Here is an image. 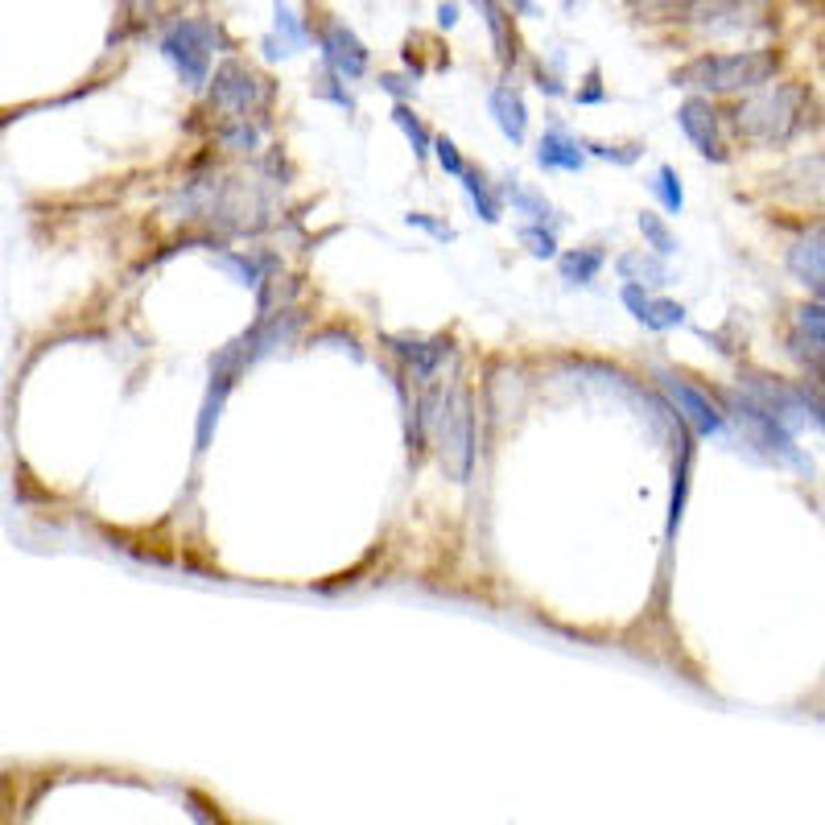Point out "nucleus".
Segmentation results:
<instances>
[{
  "label": "nucleus",
  "instance_id": "obj_2",
  "mask_svg": "<svg viewBox=\"0 0 825 825\" xmlns=\"http://www.w3.org/2000/svg\"><path fill=\"white\" fill-rule=\"evenodd\" d=\"M780 50H731V54H698L673 71V87L698 95H739L755 92L780 75Z\"/></svg>",
  "mask_w": 825,
  "mask_h": 825
},
{
  "label": "nucleus",
  "instance_id": "obj_16",
  "mask_svg": "<svg viewBox=\"0 0 825 825\" xmlns=\"http://www.w3.org/2000/svg\"><path fill=\"white\" fill-rule=\"evenodd\" d=\"M789 273H793L801 285H810V289H817L822 294L825 289V244L822 240H801V244H793L789 248Z\"/></svg>",
  "mask_w": 825,
  "mask_h": 825
},
{
  "label": "nucleus",
  "instance_id": "obj_8",
  "mask_svg": "<svg viewBox=\"0 0 825 825\" xmlns=\"http://www.w3.org/2000/svg\"><path fill=\"white\" fill-rule=\"evenodd\" d=\"M772 194L796 207H825V149L796 157L780 173H772Z\"/></svg>",
  "mask_w": 825,
  "mask_h": 825
},
{
  "label": "nucleus",
  "instance_id": "obj_18",
  "mask_svg": "<svg viewBox=\"0 0 825 825\" xmlns=\"http://www.w3.org/2000/svg\"><path fill=\"white\" fill-rule=\"evenodd\" d=\"M603 265H607V256L599 248H574L558 261L561 281H570V285H591V281L603 273Z\"/></svg>",
  "mask_w": 825,
  "mask_h": 825
},
{
  "label": "nucleus",
  "instance_id": "obj_1",
  "mask_svg": "<svg viewBox=\"0 0 825 825\" xmlns=\"http://www.w3.org/2000/svg\"><path fill=\"white\" fill-rule=\"evenodd\" d=\"M734 128L760 149H784L810 128H817V99L796 78L763 83L734 108Z\"/></svg>",
  "mask_w": 825,
  "mask_h": 825
},
{
  "label": "nucleus",
  "instance_id": "obj_7",
  "mask_svg": "<svg viewBox=\"0 0 825 825\" xmlns=\"http://www.w3.org/2000/svg\"><path fill=\"white\" fill-rule=\"evenodd\" d=\"M727 409L734 413L739 430L751 437V446H760L768 454H784V458H796L793 434H789V421H780L768 405H760L755 396H727Z\"/></svg>",
  "mask_w": 825,
  "mask_h": 825
},
{
  "label": "nucleus",
  "instance_id": "obj_15",
  "mask_svg": "<svg viewBox=\"0 0 825 825\" xmlns=\"http://www.w3.org/2000/svg\"><path fill=\"white\" fill-rule=\"evenodd\" d=\"M537 166L541 170H561V173H578L586 166V145L578 137H570L561 125H553L537 145Z\"/></svg>",
  "mask_w": 825,
  "mask_h": 825
},
{
  "label": "nucleus",
  "instance_id": "obj_37",
  "mask_svg": "<svg viewBox=\"0 0 825 825\" xmlns=\"http://www.w3.org/2000/svg\"><path fill=\"white\" fill-rule=\"evenodd\" d=\"M516 17H541V4L537 0H504Z\"/></svg>",
  "mask_w": 825,
  "mask_h": 825
},
{
  "label": "nucleus",
  "instance_id": "obj_3",
  "mask_svg": "<svg viewBox=\"0 0 825 825\" xmlns=\"http://www.w3.org/2000/svg\"><path fill=\"white\" fill-rule=\"evenodd\" d=\"M434 434V446L442 454V467H451L458 483L475 467V413H470V392L458 384L451 392H425L421 401V434Z\"/></svg>",
  "mask_w": 825,
  "mask_h": 825
},
{
  "label": "nucleus",
  "instance_id": "obj_4",
  "mask_svg": "<svg viewBox=\"0 0 825 825\" xmlns=\"http://www.w3.org/2000/svg\"><path fill=\"white\" fill-rule=\"evenodd\" d=\"M157 50L182 75L190 92H199L211 78V63H215L219 50V25L211 17H178V21H170V30L161 33Z\"/></svg>",
  "mask_w": 825,
  "mask_h": 825
},
{
  "label": "nucleus",
  "instance_id": "obj_35",
  "mask_svg": "<svg viewBox=\"0 0 825 825\" xmlns=\"http://www.w3.org/2000/svg\"><path fill=\"white\" fill-rule=\"evenodd\" d=\"M532 78H537V87L546 95H565V83H561L558 75H549L546 66H532Z\"/></svg>",
  "mask_w": 825,
  "mask_h": 825
},
{
  "label": "nucleus",
  "instance_id": "obj_23",
  "mask_svg": "<svg viewBox=\"0 0 825 825\" xmlns=\"http://www.w3.org/2000/svg\"><path fill=\"white\" fill-rule=\"evenodd\" d=\"M314 95L327 99V104H335V108L356 112V95L347 92V78L339 75V71H330V66L318 71V78H314Z\"/></svg>",
  "mask_w": 825,
  "mask_h": 825
},
{
  "label": "nucleus",
  "instance_id": "obj_12",
  "mask_svg": "<svg viewBox=\"0 0 825 825\" xmlns=\"http://www.w3.org/2000/svg\"><path fill=\"white\" fill-rule=\"evenodd\" d=\"M623 306L632 310V318L636 322H644L648 330H673L686 322V306L681 302H669V297H653L648 294V285H639V281H623Z\"/></svg>",
  "mask_w": 825,
  "mask_h": 825
},
{
  "label": "nucleus",
  "instance_id": "obj_20",
  "mask_svg": "<svg viewBox=\"0 0 825 825\" xmlns=\"http://www.w3.org/2000/svg\"><path fill=\"white\" fill-rule=\"evenodd\" d=\"M396 351L409 359V368L417 380H430L437 372V363L451 356V343L446 339H434V343H396Z\"/></svg>",
  "mask_w": 825,
  "mask_h": 825
},
{
  "label": "nucleus",
  "instance_id": "obj_17",
  "mask_svg": "<svg viewBox=\"0 0 825 825\" xmlns=\"http://www.w3.org/2000/svg\"><path fill=\"white\" fill-rule=\"evenodd\" d=\"M458 182H463V190L470 194V203H475V211H479L483 223H499V215H504V199H499L496 190H491L487 173L475 170V166H467Z\"/></svg>",
  "mask_w": 825,
  "mask_h": 825
},
{
  "label": "nucleus",
  "instance_id": "obj_33",
  "mask_svg": "<svg viewBox=\"0 0 825 825\" xmlns=\"http://www.w3.org/2000/svg\"><path fill=\"white\" fill-rule=\"evenodd\" d=\"M405 223H409V228H421V232H430L434 240H442V244H451V240H454V228H446V223H437V219H430V215H421V211H409Z\"/></svg>",
  "mask_w": 825,
  "mask_h": 825
},
{
  "label": "nucleus",
  "instance_id": "obj_14",
  "mask_svg": "<svg viewBox=\"0 0 825 825\" xmlns=\"http://www.w3.org/2000/svg\"><path fill=\"white\" fill-rule=\"evenodd\" d=\"M487 112L496 116L499 133L512 140V145H525V140H529V108H525V95L516 92L508 78L491 87V95H487Z\"/></svg>",
  "mask_w": 825,
  "mask_h": 825
},
{
  "label": "nucleus",
  "instance_id": "obj_38",
  "mask_svg": "<svg viewBox=\"0 0 825 825\" xmlns=\"http://www.w3.org/2000/svg\"><path fill=\"white\" fill-rule=\"evenodd\" d=\"M813 240H822V244H825V223H817V228H813Z\"/></svg>",
  "mask_w": 825,
  "mask_h": 825
},
{
  "label": "nucleus",
  "instance_id": "obj_25",
  "mask_svg": "<svg viewBox=\"0 0 825 825\" xmlns=\"http://www.w3.org/2000/svg\"><path fill=\"white\" fill-rule=\"evenodd\" d=\"M639 232H644V240H648V248L656 252V256H673L677 252V240H673V232L665 228V219L653 215V211H639Z\"/></svg>",
  "mask_w": 825,
  "mask_h": 825
},
{
  "label": "nucleus",
  "instance_id": "obj_5",
  "mask_svg": "<svg viewBox=\"0 0 825 825\" xmlns=\"http://www.w3.org/2000/svg\"><path fill=\"white\" fill-rule=\"evenodd\" d=\"M207 87H211V108L223 112L228 120L256 116L273 99V83L265 75H256L244 59H223L215 66V75L207 78Z\"/></svg>",
  "mask_w": 825,
  "mask_h": 825
},
{
  "label": "nucleus",
  "instance_id": "obj_9",
  "mask_svg": "<svg viewBox=\"0 0 825 825\" xmlns=\"http://www.w3.org/2000/svg\"><path fill=\"white\" fill-rule=\"evenodd\" d=\"M660 389L669 392V401L677 405V413H681V421H686L689 430L698 437H710V434H722V425H727V417H722V409L706 396L701 389H694L689 380H681L677 372H660Z\"/></svg>",
  "mask_w": 825,
  "mask_h": 825
},
{
  "label": "nucleus",
  "instance_id": "obj_27",
  "mask_svg": "<svg viewBox=\"0 0 825 825\" xmlns=\"http://www.w3.org/2000/svg\"><path fill=\"white\" fill-rule=\"evenodd\" d=\"M582 145H586V154L615 161V166H636L644 157V145H599V140H582Z\"/></svg>",
  "mask_w": 825,
  "mask_h": 825
},
{
  "label": "nucleus",
  "instance_id": "obj_6",
  "mask_svg": "<svg viewBox=\"0 0 825 825\" xmlns=\"http://www.w3.org/2000/svg\"><path fill=\"white\" fill-rule=\"evenodd\" d=\"M310 38L318 42V59H322V66L339 71L347 83H356V78L368 75V66H372V50L363 46V38H359L347 21H339L335 13H318V21H314V13H310Z\"/></svg>",
  "mask_w": 825,
  "mask_h": 825
},
{
  "label": "nucleus",
  "instance_id": "obj_36",
  "mask_svg": "<svg viewBox=\"0 0 825 825\" xmlns=\"http://www.w3.org/2000/svg\"><path fill=\"white\" fill-rule=\"evenodd\" d=\"M437 25H442V30H454V25H458V4H454V0H442V4H437Z\"/></svg>",
  "mask_w": 825,
  "mask_h": 825
},
{
  "label": "nucleus",
  "instance_id": "obj_31",
  "mask_svg": "<svg viewBox=\"0 0 825 825\" xmlns=\"http://www.w3.org/2000/svg\"><path fill=\"white\" fill-rule=\"evenodd\" d=\"M434 157L451 178H463V170H467V161H463V154H458V145L451 137H434Z\"/></svg>",
  "mask_w": 825,
  "mask_h": 825
},
{
  "label": "nucleus",
  "instance_id": "obj_32",
  "mask_svg": "<svg viewBox=\"0 0 825 825\" xmlns=\"http://www.w3.org/2000/svg\"><path fill=\"white\" fill-rule=\"evenodd\" d=\"M578 104H603L607 99V87H603V75H599V66H591L586 71V78H582V87L574 92Z\"/></svg>",
  "mask_w": 825,
  "mask_h": 825
},
{
  "label": "nucleus",
  "instance_id": "obj_19",
  "mask_svg": "<svg viewBox=\"0 0 825 825\" xmlns=\"http://www.w3.org/2000/svg\"><path fill=\"white\" fill-rule=\"evenodd\" d=\"M615 268H620L623 281H639V285H665L669 281L665 261L660 256H644V252H623Z\"/></svg>",
  "mask_w": 825,
  "mask_h": 825
},
{
  "label": "nucleus",
  "instance_id": "obj_21",
  "mask_svg": "<svg viewBox=\"0 0 825 825\" xmlns=\"http://www.w3.org/2000/svg\"><path fill=\"white\" fill-rule=\"evenodd\" d=\"M392 125H396L401 133H405V140L413 145V154H417V157H430V154H434V133H430V128L421 125L417 116H413V108H409V104H396V108H392Z\"/></svg>",
  "mask_w": 825,
  "mask_h": 825
},
{
  "label": "nucleus",
  "instance_id": "obj_22",
  "mask_svg": "<svg viewBox=\"0 0 825 825\" xmlns=\"http://www.w3.org/2000/svg\"><path fill=\"white\" fill-rule=\"evenodd\" d=\"M504 199H508V203H512L516 211H520V215H529L532 223H546V219L553 215V207L546 203V194H537V190L520 187L516 178L508 182V187H504Z\"/></svg>",
  "mask_w": 825,
  "mask_h": 825
},
{
  "label": "nucleus",
  "instance_id": "obj_29",
  "mask_svg": "<svg viewBox=\"0 0 825 825\" xmlns=\"http://www.w3.org/2000/svg\"><path fill=\"white\" fill-rule=\"evenodd\" d=\"M520 244H529V252L532 256H541V261L558 256V240H553V232H546V223H529V228H520Z\"/></svg>",
  "mask_w": 825,
  "mask_h": 825
},
{
  "label": "nucleus",
  "instance_id": "obj_24",
  "mask_svg": "<svg viewBox=\"0 0 825 825\" xmlns=\"http://www.w3.org/2000/svg\"><path fill=\"white\" fill-rule=\"evenodd\" d=\"M219 268H228L240 285H248V289H256L261 281H265V261L261 256H248V252H228V256H219Z\"/></svg>",
  "mask_w": 825,
  "mask_h": 825
},
{
  "label": "nucleus",
  "instance_id": "obj_11",
  "mask_svg": "<svg viewBox=\"0 0 825 825\" xmlns=\"http://www.w3.org/2000/svg\"><path fill=\"white\" fill-rule=\"evenodd\" d=\"M470 4L483 13V25L491 33V50H496L499 71H504V75L516 71L520 54H525V42H520V33H516V13L504 0H470Z\"/></svg>",
  "mask_w": 825,
  "mask_h": 825
},
{
  "label": "nucleus",
  "instance_id": "obj_34",
  "mask_svg": "<svg viewBox=\"0 0 825 825\" xmlns=\"http://www.w3.org/2000/svg\"><path fill=\"white\" fill-rule=\"evenodd\" d=\"M380 87H384V92H389L396 104H409V99L417 95V87H413L409 78H401V75H380Z\"/></svg>",
  "mask_w": 825,
  "mask_h": 825
},
{
  "label": "nucleus",
  "instance_id": "obj_13",
  "mask_svg": "<svg viewBox=\"0 0 825 825\" xmlns=\"http://www.w3.org/2000/svg\"><path fill=\"white\" fill-rule=\"evenodd\" d=\"M310 42V17H297L285 0L273 4V33L265 38V59L277 63V59H294L297 50H306Z\"/></svg>",
  "mask_w": 825,
  "mask_h": 825
},
{
  "label": "nucleus",
  "instance_id": "obj_26",
  "mask_svg": "<svg viewBox=\"0 0 825 825\" xmlns=\"http://www.w3.org/2000/svg\"><path fill=\"white\" fill-rule=\"evenodd\" d=\"M653 194L665 203V211L681 215V207H686V190H681V178H677V170H673V166H660V170H656Z\"/></svg>",
  "mask_w": 825,
  "mask_h": 825
},
{
  "label": "nucleus",
  "instance_id": "obj_28",
  "mask_svg": "<svg viewBox=\"0 0 825 825\" xmlns=\"http://www.w3.org/2000/svg\"><path fill=\"white\" fill-rule=\"evenodd\" d=\"M686 496H689V451L681 454V467L673 475V504H669V532L681 525V512H686Z\"/></svg>",
  "mask_w": 825,
  "mask_h": 825
},
{
  "label": "nucleus",
  "instance_id": "obj_10",
  "mask_svg": "<svg viewBox=\"0 0 825 825\" xmlns=\"http://www.w3.org/2000/svg\"><path fill=\"white\" fill-rule=\"evenodd\" d=\"M677 125L694 140V149L710 161H727V145H722V133H718V112L710 104V95H689L686 104L677 108Z\"/></svg>",
  "mask_w": 825,
  "mask_h": 825
},
{
  "label": "nucleus",
  "instance_id": "obj_30",
  "mask_svg": "<svg viewBox=\"0 0 825 825\" xmlns=\"http://www.w3.org/2000/svg\"><path fill=\"white\" fill-rule=\"evenodd\" d=\"M801 330H805V339H810V347H822L825 351V302H813V306H801Z\"/></svg>",
  "mask_w": 825,
  "mask_h": 825
}]
</instances>
